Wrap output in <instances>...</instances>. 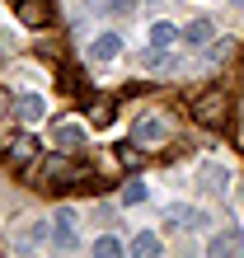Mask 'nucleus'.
<instances>
[{
    "label": "nucleus",
    "mask_w": 244,
    "mask_h": 258,
    "mask_svg": "<svg viewBox=\"0 0 244 258\" xmlns=\"http://www.w3.org/2000/svg\"><path fill=\"white\" fill-rule=\"evenodd\" d=\"M85 178V164L71 155V150H61V155H47V160H38L33 164V183L42 188V192H61V188H71V183H80Z\"/></svg>",
    "instance_id": "1"
},
{
    "label": "nucleus",
    "mask_w": 244,
    "mask_h": 258,
    "mask_svg": "<svg viewBox=\"0 0 244 258\" xmlns=\"http://www.w3.org/2000/svg\"><path fill=\"white\" fill-rule=\"evenodd\" d=\"M193 122L221 132L225 122H230V89L216 85V89H207V94H197V99H193Z\"/></svg>",
    "instance_id": "2"
},
{
    "label": "nucleus",
    "mask_w": 244,
    "mask_h": 258,
    "mask_svg": "<svg viewBox=\"0 0 244 258\" xmlns=\"http://www.w3.org/2000/svg\"><path fill=\"white\" fill-rule=\"evenodd\" d=\"M132 141L141 146V150H160V146L174 141V122L164 113H141V117H136V127H132Z\"/></svg>",
    "instance_id": "3"
},
{
    "label": "nucleus",
    "mask_w": 244,
    "mask_h": 258,
    "mask_svg": "<svg viewBox=\"0 0 244 258\" xmlns=\"http://www.w3.org/2000/svg\"><path fill=\"white\" fill-rule=\"evenodd\" d=\"M38 136L33 132H10L5 136V141H0V150H5V164H10V169H28V164H33L38 160Z\"/></svg>",
    "instance_id": "4"
},
{
    "label": "nucleus",
    "mask_w": 244,
    "mask_h": 258,
    "mask_svg": "<svg viewBox=\"0 0 244 258\" xmlns=\"http://www.w3.org/2000/svg\"><path fill=\"white\" fill-rule=\"evenodd\" d=\"M14 19L24 28H47L52 24V0H14Z\"/></svg>",
    "instance_id": "5"
},
{
    "label": "nucleus",
    "mask_w": 244,
    "mask_h": 258,
    "mask_svg": "<svg viewBox=\"0 0 244 258\" xmlns=\"http://www.w3.org/2000/svg\"><path fill=\"white\" fill-rule=\"evenodd\" d=\"M52 239L61 249H75L80 244V235H75V211L71 207H56V216H52Z\"/></svg>",
    "instance_id": "6"
},
{
    "label": "nucleus",
    "mask_w": 244,
    "mask_h": 258,
    "mask_svg": "<svg viewBox=\"0 0 244 258\" xmlns=\"http://www.w3.org/2000/svg\"><path fill=\"white\" fill-rule=\"evenodd\" d=\"M52 141L75 155V150L85 146V122H56V127H52Z\"/></svg>",
    "instance_id": "7"
},
{
    "label": "nucleus",
    "mask_w": 244,
    "mask_h": 258,
    "mask_svg": "<svg viewBox=\"0 0 244 258\" xmlns=\"http://www.w3.org/2000/svg\"><path fill=\"white\" fill-rule=\"evenodd\" d=\"M183 42H188V47H211V42H216V24H211V19L183 24Z\"/></svg>",
    "instance_id": "8"
},
{
    "label": "nucleus",
    "mask_w": 244,
    "mask_h": 258,
    "mask_svg": "<svg viewBox=\"0 0 244 258\" xmlns=\"http://www.w3.org/2000/svg\"><path fill=\"white\" fill-rule=\"evenodd\" d=\"M239 249H244V235L235 230V225H230V230H221V235H211V244H207L211 258H225V253H239Z\"/></svg>",
    "instance_id": "9"
},
{
    "label": "nucleus",
    "mask_w": 244,
    "mask_h": 258,
    "mask_svg": "<svg viewBox=\"0 0 244 258\" xmlns=\"http://www.w3.org/2000/svg\"><path fill=\"white\" fill-rule=\"evenodd\" d=\"M89 56H94V61H113V56H122V33H99L94 42H89Z\"/></svg>",
    "instance_id": "10"
},
{
    "label": "nucleus",
    "mask_w": 244,
    "mask_h": 258,
    "mask_svg": "<svg viewBox=\"0 0 244 258\" xmlns=\"http://www.w3.org/2000/svg\"><path fill=\"white\" fill-rule=\"evenodd\" d=\"M178 38H183V28H174L169 19H155V24H150V47H155V52H164V47H174Z\"/></svg>",
    "instance_id": "11"
},
{
    "label": "nucleus",
    "mask_w": 244,
    "mask_h": 258,
    "mask_svg": "<svg viewBox=\"0 0 244 258\" xmlns=\"http://www.w3.org/2000/svg\"><path fill=\"white\" fill-rule=\"evenodd\" d=\"M14 113H19L24 122H42V117H47V103H42V94H19L14 99Z\"/></svg>",
    "instance_id": "12"
},
{
    "label": "nucleus",
    "mask_w": 244,
    "mask_h": 258,
    "mask_svg": "<svg viewBox=\"0 0 244 258\" xmlns=\"http://www.w3.org/2000/svg\"><path fill=\"white\" fill-rule=\"evenodd\" d=\"M164 244H160V235H150V230H141V235H132V244H127V253H136V258H155Z\"/></svg>",
    "instance_id": "13"
},
{
    "label": "nucleus",
    "mask_w": 244,
    "mask_h": 258,
    "mask_svg": "<svg viewBox=\"0 0 244 258\" xmlns=\"http://www.w3.org/2000/svg\"><path fill=\"white\" fill-rule=\"evenodd\" d=\"M89 10H94V14H113V19H117V14H132L136 10V0H89Z\"/></svg>",
    "instance_id": "14"
},
{
    "label": "nucleus",
    "mask_w": 244,
    "mask_h": 258,
    "mask_svg": "<svg viewBox=\"0 0 244 258\" xmlns=\"http://www.w3.org/2000/svg\"><path fill=\"white\" fill-rule=\"evenodd\" d=\"M197 174L207 178V188H211V192H225V183H230V174H225L221 164H202V169H197Z\"/></svg>",
    "instance_id": "15"
},
{
    "label": "nucleus",
    "mask_w": 244,
    "mask_h": 258,
    "mask_svg": "<svg viewBox=\"0 0 244 258\" xmlns=\"http://www.w3.org/2000/svg\"><path fill=\"white\" fill-rule=\"evenodd\" d=\"M94 253H99V258H117V253H122V239H117V235H99V239H94Z\"/></svg>",
    "instance_id": "16"
},
{
    "label": "nucleus",
    "mask_w": 244,
    "mask_h": 258,
    "mask_svg": "<svg viewBox=\"0 0 244 258\" xmlns=\"http://www.w3.org/2000/svg\"><path fill=\"white\" fill-rule=\"evenodd\" d=\"M117 164H122V169H136V164H141V146H136V141L117 146Z\"/></svg>",
    "instance_id": "17"
},
{
    "label": "nucleus",
    "mask_w": 244,
    "mask_h": 258,
    "mask_svg": "<svg viewBox=\"0 0 244 258\" xmlns=\"http://www.w3.org/2000/svg\"><path fill=\"white\" fill-rule=\"evenodd\" d=\"M117 202H122V207H136V202H146V183H122Z\"/></svg>",
    "instance_id": "18"
},
{
    "label": "nucleus",
    "mask_w": 244,
    "mask_h": 258,
    "mask_svg": "<svg viewBox=\"0 0 244 258\" xmlns=\"http://www.w3.org/2000/svg\"><path fill=\"white\" fill-rule=\"evenodd\" d=\"M108 122H113V103L99 99V103H94V127H108Z\"/></svg>",
    "instance_id": "19"
},
{
    "label": "nucleus",
    "mask_w": 244,
    "mask_h": 258,
    "mask_svg": "<svg viewBox=\"0 0 244 258\" xmlns=\"http://www.w3.org/2000/svg\"><path fill=\"white\" fill-rule=\"evenodd\" d=\"M235 5H239V10H244V0H235Z\"/></svg>",
    "instance_id": "20"
}]
</instances>
